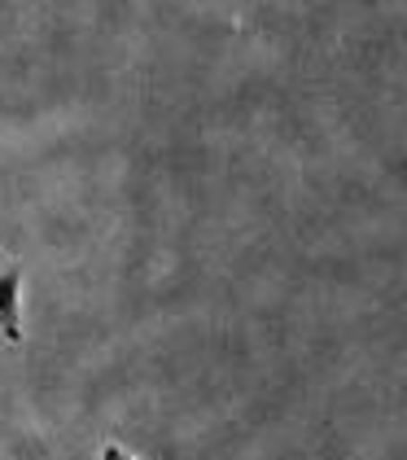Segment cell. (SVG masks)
Segmentation results:
<instances>
[{
    "label": "cell",
    "mask_w": 407,
    "mask_h": 460,
    "mask_svg": "<svg viewBox=\"0 0 407 460\" xmlns=\"http://www.w3.org/2000/svg\"><path fill=\"white\" fill-rule=\"evenodd\" d=\"M18 298H22V268H4L0 272V333H4V342H22Z\"/></svg>",
    "instance_id": "cell-1"
},
{
    "label": "cell",
    "mask_w": 407,
    "mask_h": 460,
    "mask_svg": "<svg viewBox=\"0 0 407 460\" xmlns=\"http://www.w3.org/2000/svg\"><path fill=\"white\" fill-rule=\"evenodd\" d=\"M102 460H136L128 447H119V443H105V452H102Z\"/></svg>",
    "instance_id": "cell-2"
},
{
    "label": "cell",
    "mask_w": 407,
    "mask_h": 460,
    "mask_svg": "<svg viewBox=\"0 0 407 460\" xmlns=\"http://www.w3.org/2000/svg\"><path fill=\"white\" fill-rule=\"evenodd\" d=\"M0 272H4V263H0Z\"/></svg>",
    "instance_id": "cell-3"
}]
</instances>
